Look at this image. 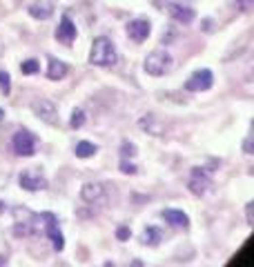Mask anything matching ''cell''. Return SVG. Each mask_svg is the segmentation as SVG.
I'll return each instance as SVG.
<instances>
[{"label":"cell","instance_id":"cell-9","mask_svg":"<svg viewBox=\"0 0 254 267\" xmlns=\"http://www.w3.org/2000/svg\"><path fill=\"white\" fill-rule=\"evenodd\" d=\"M76 38V25L71 22L69 16H62L60 18V25L56 29V40H60L62 44H71Z\"/></svg>","mask_w":254,"mask_h":267},{"label":"cell","instance_id":"cell-17","mask_svg":"<svg viewBox=\"0 0 254 267\" xmlns=\"http://www.w3.org/2000/svg\"><path fill=\"white\" fill-rule=\"evenodd\" d=\"M74 151H76V156H78V158H92V156L98 151V147L94 145V142H89V140H80L78 145H76Z\"/></svg>","mask_w":254,"mask_h":267},{"label":"cell","instance_id":"cell-24","mask_svg":"<svg viewBox=\"0 0 254 267\" xmlns=\"http://www.w3.org/2000/svg\"><path fill=\"white\" fill-rule=\"evenodd\" d=\"M31 222H16V227H13V231H16V236H29L31 234Z\"/></svg>","mask_w":254,"mask_h":267},{"label":"cell","instance_id":"cell-4","mask_svg":"<svg viewBox=\"0 0 254 267\" xmlns=\"http://www.w3.org/2000/svg\"><path fill=\"white\" fill-rule=\"evenodd\" d=\"M31 111H34L40 120H45L47 125L58 123V109L51 100H47V98H38V100L31 102Z\"/></svg>","mask_w":254,"mask_h":267},{"label":"cell","instance_id":"cell-5","mask_svg":"<svg viewBox=\"0 0 254 267\" xmlns=\"http://www.w3.org/2000/svg\"><path fill=\"white\" fill-rule=\"evenodd\" d=\"M214 85V74L209 69H199L187 78L185 89L187 91H207L209 87Z\"/></svg>","mask_w":254,"mask_h":267},{"label":"cell","instance_id":"cell-30","mask_svg":"<svg viewBox=\"0 0 254 267\" xmlns=\"http://www.w3.org/2000/svg\"><path fill=\"white\" fill-rule=\"evenodd\" d=\"M4 118V109H0V120H2Z\"/></svg>","mask_w":254,"mask_h":267},{"label":"cell","instance_id":"cell-16","mask_svg":"<svg viewBox=\"0 0 254 267\" xmlns=\"http://www.w3.org/2000/svg\"><path fill=\"white\" fill-rule=\"evenodd\" d=\"M67 76V65L58 58H49V69H47V78L49 80H60Z\"/></svg>","mask_w":254,"mask_h":267},{"label":"cell","instance_id":"cell-10","mask_svg":"<svg viewBox=\"0 0 254 267\" xmlns=\"http://www.w3.org/2000/svg\"><path fill=\"white\" fill-rule=\"evenodd\" d=\"M80 198L85 200V203H101L102 198H105V187L101 185V182H85L83 189H80Z\"/></svg>","mask_w":254,"mask_h":267},{"label":"cell","instance_id":"cell-22","mask_svg":"<svg viewBox=\"0 0 254 267\" xmlns=\"http://www.w3.org/2000/svg\"><path fill=\"white\" fill-rule=\"evenodd\" d=\"M0 91H2L4 96L11 91V78H9V74L2 69H0Z\"/></svg>","mask_w":254,"mask_h":267},{"label":"cell","instance_id":"cell-7","mask_svg":"<svg viewBox=\"0 0 254 267\" xmlns=\"http://www.w3.org/2000/svg\"><path fill=\"white\" fill-rule=\"evenodd\" d=\"M40 218H45V231H47V236L51 238V245H53V249L56 252H62V247H65V240H62V234L58 231V227H56V216L53 214H43Z\"/></svg>","mask_w":254,"mask_h":267},{"label":"cell","instance_id":"cell-27","mask_svg":"<svg viewBox=\"0 0 254 267\" xmlns=\"http://www.w3.org/2000/svg\"><path fill=\"white\" fill-rule=\"evenodd\" d=\"M245 214H248V225H252V222H254V203H250V205H248Z\"/></svg>","mask_w":254,"mask_h":267},{"label":"cell","instance_id":"cell-25","mask_svg":"<svg viewBox=\"0 0 254 267\" xmlns=\"http://www.w3.org/2000/svg\"><path fill=\"white\" fill-rule=\"evenodd\" d=\"M120 172H123V174H129V176H132V174H136V165H132V163H127V160H123V163H120Z\"/></svg>","mask_w":254,"mask_h":267},{"label":"cell","instance_id":"cell-29","mask_svg":"<svg viewBox=\"0 0 254 267\" xmlns=\"http://www.w3.org/2000/svg\"><path fill=\"white\" fill-rule=\"evenodd\" d=\"M4 212V203H0V214H2Z\"/></svg>","mask_w":254,"mask_h":267},{"label":"cell","instance_id":"cell-20","mask_svg":"<svg viewBox=\"0 0 254 267\" xmlns=\"http://www.w3.org/2000/svg\"><path fill=\"white\" fill-rule=\"evenodd\" d=\"M69 125H71L74 129H80V127H83V125H85V111H83V109H74Z\"/></svg>","mask_w":254,"mask_h":267},{"label":"cell","instance_id":"cell-12","mask_svg":"<svg viewBox=\"0 0 254 267\" xmlns=\"http://www.w3.org/2000/svg\"><path fill=\"white\" fill-rule=\"evenodd\" d=\"M165 7H167L169 16L174 18L176 22H181V25H190L192 20H194V11L187 7H183V4L178 2H165Z\"/></svg>","mask_w":254,"mask_h":267},{"label":"cell","instance_id":"cell-3","mask_svg":"<svg viewBox=\"0 0 254 267\" xmlns=\"http://www.w3.org/2000/svg\"><path fill=\"white\" fill-rule=\"evenodd\" d=\"M11 145H13V151H16L18 156L29 158V156L36 154V138H34V134L27 132V129H20V132L13 136Z\"/></svg>","mask_w":254,"mask_h":267},{"label":"cell","instance_id":"cell-8","mask_svg":"<svg viewBox=\"0 0 254 267\" xmlns=\"http://www.w3.org/2000/svg\"><path fill=\"white\" fill-rule=\"evenodd\" d=\"M150 34H152L150 20L138 18V20H132L127 25V36L134 40V43H143V40H147V36H150Z\"/></svg>","mask_w":254,"mask_h":267},{"label":"cell","instance_id":"cell-23","mask_svg":"<svg viewBox=\"0 0 254 267\" xmlns=\"http://www.w3.org/2000/svg\"><path fill=\"white\" fill-rule=\"evenodd\" d=\"M120 154L125 156V158H127V156H136L138 151H136V145H134V142H127L125 140L123 145H120Z\"/></svg>","mask_w":254,"mask_h":267},{"label":"cell","instance_id":"cell-11","mask_svg":"<svg viewBox=\"0 0 254 267\" xmlns=\"http://www.w3.org/2000/svg\"><path fill=\"white\" fill-rule=\"evenodd\" d=\"M29 16L36 20H47L53 16V2L51 0H34L29 4Z\"/></svg>","mask_w":254,"mask_h":267},{"label":"cell","instance_id":"cell-18","mask_svg":"<svg viewBox=\"0 0 254 267\" xmlns=\"http://www.w3.org/2000/svg\"><path fill=\"white\" fill-rule=\"evenodd\" d=\"M160 243V231L156 227H147L143 231V245H150V247H156Z\"/></svg>","mask_w":254,"mask_h":267},{"label":"cell","instance_id":"cell-13","mask_svg":"<svg viewBox=\"0 0 254 267\" xmlns=\"http://www.w3.org/2000/svg\"><path fill=\"white\" fill-rule=\"evenodd\" d=\"M138 127H141L143 132L152 134V136H163V134H165V125L160 123L154 114H145V116H143V118L138 120Z\"/></svg>","mask_w":254,"mask_h":267},{"label":"cell","instance_id":"cell-26","mask_svg":"<svg viewBox=\"0 0 254 267\" xmlns=\"http://www.w3.org/2000/svg\"><path fill=\"white\" fill-rule=\"evenodd\" d=\"M116 236H118V240H127L129 236H132V231H129V227H118Z\"/></svg>","mask_w":254,"mask_h":267},{"label":"cell","instance_id":"cell-6","mask_svg":"<svg viewBox=\"0 0 254 267\" xmlns=\"http://www.w3.org/2000/svg\"><path fill=\"white\" fill-rule=\"evenodd\" d=\"M18 182H20V187L22 189H27V191L47 189V178H45L40 172H36V169H27V172H22L20 178H18Z\"/></svg>","mask_w":254,"mask_h":267},{"label":"cell","instance_id":"cell-14","mask_svg":"<svg viewBox=\"0 0 254 267\" xmlns=\"http://www.w3.org/2000/svg\"><path fill=\"white\" fill-rule=\"evenodd\" d=\"M187 187H190L192 194L203 196L205 191H207L209 187H212V182H209V178H207V176H203V169L196 167V169H194V176H192V180L187 182Z\"/></svg>","mask_w":254,"mask_h":267},{"label":"cell","instance_id":"cell-31","mask_svg":"<svg viewBox=\"0 0 254 267\" xmlns=\"http://www.w3.org/2000/svg\"><path fill=\"white\" fill-rule=\"evenodd\" d=\"M2 263H4V258H0V265H2Z\"/></svg>","mask_w":254,"mask_h":267},{"label":"cell","instance_id":"cell-1","mask_svg":"<svg viewBox=\"0 0 254 267\" xmlns=\"http://www.w3.org/2000/svg\"><path fill=\"white\" fill-rule=\"evenodd\" d=\"M89 62L96 67H109L116 62V47L109 38L98 36L92 43V51H89Z\"/></svg>","mask_w":254,"mask_h":267},{"label":"cell","instance_id":"cell-28","mask_svg":"<svg viewBox=\"0 0 254 267\" xmlns=\"http://www.w3.org/2000/svg\"><path fill=\"white\" fill-rule=\"evenodd\" d=\"M243 149H245V154H252V138H248L243 142Z\"/></svg>","mask_w":254,"mask_h":267},{"label":"cell","instance_id":"cell-2","mask_svg":"<svg viewBox=\"0 0 254 267\" xmlns=\"http://www.w3.org/2000/svg\"><path fill=\"white\" fill-rule=\"evenodd\" d=\"M145 71L150 76H165L172 71L174 67V58L169 56L165 49H156V51H152L150 56L145 58Z\"/></svg>","mask_w":254,"mask_h":267},{"label":"cell","instance_id":"cell-19","mask_svg":"<svg viewBox=\"0 0 254 267\" xmlns=\"http://www.w3.org/2000/svg\"><path fill=\"white\" fill-rule=\"evenodd\" d=\"M13 218H16V222H31L36 216L29 212V209H25V207H16V209H13Z\"/></svg>","mask_w":254,"mask_h":267},{"label":"cell","instance_id":"cell-21","mask_svg":"<svg viewBox=\"0 0 254 267\" xmlns=\"http://www.w3.org/2000/svg\"><path fill=\"white\" fill-rule=\"evenodd\" d=\"M40 69V65H38V60H34V58H29V60H25L20 65V71L22 74H36V71Z\"/></svg>","mask_w":254,"mask_h":267},{"label":"cell","instance_id":"cell-15","mask_svg":"<svg viewBox=\"0 0 254 267\" xmlns=\"http://www.w3.org/2000/svg\"><path fill=\"white\" fill-rule=\"evenodd\" d=\"M160 216L165 218V222H169V225H174V227H183V229L190 227V218H187V214L181 212V209H163Z\"/></svg>","mask_w":254,"mask_h":267}]
</instances>
